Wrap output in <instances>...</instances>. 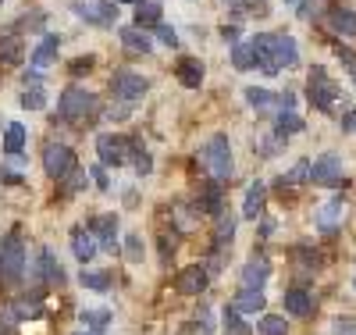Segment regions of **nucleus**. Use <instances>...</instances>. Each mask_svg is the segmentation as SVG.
Wrapping results in <instances>:
<instances>
[{
    "label": "nucleus",
    "mask_w": 356,
    "mask_h": 335,
    "mask_svg": "<svg viewBox=\"0 0 356 335\" xmlns=\"http://www.w3.org/2000/svg\"><path fill=\"white\" fill-rule=\"evenodd\" d=\"M157 40L164 43V47H178V33L171 25H157Z\"/></svg>",
    "instance_id": "79ce46f5"
},
{
    "label": "nucleus",
    "mask_w": 356,
    "mask_h": 335,
    "mask_svg": "<svg viewBox=\"0 0 356 335\" xmlns=\"http://www.w3.org/2000/svg\"><path fill=\"white\" fill-rule=\"evenodd\" d=\"M43 168H47V175L50 178H72L75 175V150L72 146H65V143H47V150H43Z\"/></svg>",
    "instance_id": "20e7f679"
},
{
    "label": "nucleus",
    "mask_w": 356,
    "mask_h": 335,
    "mask_svg": "<svg viewBox=\"0 0 356 335\" xmlns=\"http://www.w3.org/2000/svg\"><path fill=\"white\" fill-rule=\"evenodd\" d=\"M264 303H267V296L260 289H239L232 299V311L235 314H257V311H264Z\"/></svg>",
    "instance_id": "dca6fc26"
},
{
    "label": "nucleus",
    "mask_w": 356,
    "mask_h": 335,
    "mask_svg": "<svg viewBox=\"0 0 356 335\" xmlns=\"http://www.w3.org/2000/svg\"><path fill=\"white\" fill-rule=\"evenodd\" d=\"M89 228H93V235L100 239V250H104V254H118V239H114V232H118V218H114V215L97 218Z\"/></svg>",
    "instance_id": "ddd939ff"
},
{
    "label": "nucleus",
    "mask_w": 356,
    "mask_h": 335,
    "mask_svg": "<svg viewBox=\"0 0 356 335\" xmlns=\"http://www.w3.org/2000/svg\"><path fill=\"white\" fill-rule=\"evenodd\" d=\"M136 25H161V0H139V11H136Z\"/></svg>",
    "instance_id": "a878e982"
},
{
    "label": "nucleus",
    "mask_w": 356,
    "mask_h": 335,
    "mask_svg": "<svg viewBox=\"0 0 356 335\" xmlns=\"http://www.w3.org/2000/svg\"><path fill=\"white\" fill-rule=\"evenodd\" d=\"M246 100H250V107H257V111H264L267 104H271L275 97L271 93H267V89H257V86H250L246 89Z\"/></svg>",
    "instance_id": "58836bf2"
},
{
    "label": "nucleus",
    "mask_w": 356,
    "mask_h": 335,
    "mask_svg": "<svg viewBox=\"0 0 356 335\" xmlns=\"http://www.w3.org/2000/svg\"><path fill=\"white\" fill-rule=\"evenodd\" d=\"M18 318H36L40 311H43V296L40 293H33V296H29V299H18Z\"/></svg>",
    "instance_id": "72a5a7b5"
},
{
    "label": "nucleus",
    "mask_w": 356,
    "mask_h": 335,
    "mask_svg": "<svg viewBox=\"0 0 356 335\" xmlns=\"http://www.w3.org/2000/svg\"><path fill=\"white\" fill-rule=\"evenodd\" d=\"M335 50H339V57H342V65H346V68L353 72V79H356V54H353L349 47H342V43H339Z\"/></svg>",
    "instance_id": "37998d69"
},
{
    "label": "nucleus",
    "mask_w": 356,
    "mask_h": 335,
    "mask_svg": "<svg viewBox=\"0 0 356 335\" xmlns=\"http://www.w3.org/2000/svg\"><path fill=\"white\" fill-rule=\"evenodd\" d=\"M285 4H296V0H285Z\"/></svg>",
    "instance_id": "864d4df0"
},
{
    "label": "nucleus",
    "mask_w": 356,
    "mask_h": 335,
    "mask_svg": "<svg viewBox=\"0 0 356 335\" xmlns=\"http://www.w3.org/2000/svg\"><path fill=\"white\" fill-rule=\"evenodd\" d=\"M57 47H61V40H57V36H43L40 47L29 54V68H36V75L47 72V68L54 65V57H57Z\"/></svg>",
    "instance_id": "f8f14e48"
},
{
    "label": "nucleus",
    "mask_w": 356,
    "mask_h": 335,
    "mask_svg": "<svg viewBox=\"0 0 356 335\" xmlns=\"http://www.w3.org/2000/svg\"><path fill=\"white\" fill-rule=\"evenodd\" d=\"M307 93H310V104L317 111H332V104L339 97V86L328 79V72H324V68H314L310 79H307Z\"/></svg>",
    "instance_id": "39448f33"
},
{
    "label": "nucleus",
    "mask_w": 356,
    "mask_h": 335,
    "mask_svg": "<svg viewBox=\"0 0 356 335\" xmlns=\"http://www.w3.org/2000/svg\"><path fill=\"white\" fill-rule=\"evenodd\" d=\"M178 82L189 86V89H200V82H203V65H200L196 57H182V61H178Z\"/></svg>",
    "instance_id": "aec40b11"
},
{
    "label": "nucleus",
    "mask_w": 356,
    "mask_h": 335,
    "mask_svg": "<svg viewBox=\"0 0 356 335\" xmlns=\"http://www.w3.org/2000/svg\"><path fill=\"white\" fill-rule=\"evenodd\" d=\"M296 57H300V50H296V40H292V36H275V65H278V72H282V68H292Z\"/></svg>",
    "instance_id": "6ab92c4d"
},
{
    "label": "nucleus",
    "mask_w": 356,
    "mask_h": 335,
    "mask_svg": "<svg viewBox=\"0 0 356 335\" xmlns=\"http://www.w3.org/2000/svg\"><path fill=\"white\" fill-rule=\"evenodd\" d=\"M82 321L93 328V335H100L104 328H107V321H111V311H86L82 314Z\"/></svg>",
    "instance_id": "c9c22d12"
},
{
    "label": "nucleus",
    "mask_w": 356,
    "mask_h": 335,
    "mask_svg": "<svg viewBox=\"0 0 356 335\" xmlns=\"http://www.w3.org/2000/svg\"><path fill=\"white\" fill-rule=\"evenodd\" d=\"M93 111H97V97L86 93V89H68L61 97V104H57V118L72 121V125H86L93 118Z\"/></svg>",
    "instance_id": "f257e3e1"
},
{
    "label": "nucleus",
    "mask_w": 356,
    "mask_h": 335,
    "mask_svg": "<svg viewBox=\"0 0 356 335\" xmlns=\"http://www.w3.org/2000/svg\"><path fill=\"white\" fill-rule=\"evenodd\" d=\"M43 104H47V97H43L40 86H33V89L22 93V107H29V111H43Z\"/></svg>",
    "instance_id": "e433bc0d"
},
{
    "label": "nucleus",
    "mask_w": 356,
    "mask_h": 335,
    "mask_svg": "<svg viewBox=\"0 0 356 335\" xmlns=\"http://www.w3.org/2000/svg\"><path fill=\"white\" fill-rule=\"evenodd\" d=\"M310 178V161H300V164H296L289 175H282L278 182H282V186H285V182H292V186H300V182H307Z\"/></svg>",
    "instance_id": "4c0bfd02"
},
{
    "label": "nucleus",
    "mask_w": 356,
    "mask_h": 335,
    "mask_svg": "<svg viewBox=\"0 0 356 335\" xmlns=\"http://www.w3.org/2000/svg\"><path fill=\"white\" fill-rule=\"evenodd\" d=\"M342 129H349V132H356V111H349V114L342 118Z\"/></svg>",
    "instance_id": "09e8293b"
},
{
    "label": "nucleus",
    "mask_w": 356,
    "mask_h": 335,
    "mask_svg": "<svg viewBox=\"0 0 356 335\" xmlns=\"http://www.w3.org/2000/svg\"><path fill=\"white\" fill-rule=\"evenodd\" d=\"M232 235H235V218L228 215V210H221V215H218V228H214V247L218 250L232 247Z\"/></svg>",
    "instance_id": "393cba45"
},
{
    "label": "nucleus",
    "mask_w": 356,
    "mask_h": 335,
    "mask_svg": "<svg viewBox=\"0 0 356 335\" xmlns=\"http://www.w3.org/2000/svg\"><path fill=\"white\" fill-rule=\"evenodd\" d=\"M22 146H25V125L11 121L8 132H4V154H8V157H18V154H22Z\"/></svg>",
    "instance_id": "bb28decb"
},
{
    "label": "nucleus",
    "mask_w": 356,
    "mask_h": 335,
    "mask_svg": "<svg viewBox=\"0 0 356 335\" xmlns=\"http://www.w3.org/2000/svg\"><path fill=\"white\" fill-rule=\"evenodd\" d=\"M89 68H93V57H75L72 61V75H86Z\"/></svg>",
    "instance_id": "c03bdc74"
},
{
    "label": "nucleus",
    "mask_w": 356,
    "mask_h": 335,
    "mask_svg": "<svg viewBox=\"0 0 356 335\" xmlns=\"http://www.w3.org/2000/svg\"><path fill=\"white\" fill-rule=\"evenodd\" d=\"M282 299H285V311H289L292 318H307V314L314 311V296H310L307 289H289Z\"/></svg>",
    "instance_id": "f3484780"
},
{
    "label": "nucleus",
    "mask_w": 356,
    "mask_h": 335,
    "mask_svg": "<svg viewBox=\"0 0 356 335\" xmlns=\"http://www.w3.org/2000/svg\"><path fill=\"white\" fill-rule=\"evenodd\" d=\"M72 250H75L79 264H89V260L97 257L100 242H97V235H93V232H82V228H75V232H72Z\"/></svg>",
    "instance_id": "2eb2a0df"
},
{
    "label": "nucleus",
    "mask_w": 356,
    "mask_h": 335,
    "mask_svg": "<svg viewBox=\"0 0 356 335\" xmlns=\"http://www.w3.org/2000/svg\"><path fill=\"white\" fill-rule=\"evenodd\" d=\"M232 65L239 68V72H250V68H257L253 47H250V43H235V47H232Z\"/></svg>",
    "instance_id": "c85d7f7f"
},
{
    "label": "nucleus",
    "mask_w": 356,
    "mask_h": 335,
    "mask_svg": "<svg viewBox=\"0 0 356 335\" xmlns=\"http://www.w3.org/2000/svg\"><path fill=\"white\" fill-rule=\"evenodd\" d=\"M300 129H303V118L292 114V111H282L278 121H275V136H282V139H289L292 132H300Z\"/></svg>",
    "instance_id": "cd10ccee"
},
{
    "label": "nucleus",
    "mask_w": 356,
    "mask_h": 335,
    "mask_svg": "<svg viewBox=\"0 0 356 335\" xmlns=\"http://www.w3.org/2000/svg\"><path fill=\"white\" fill-rule=\"evenodd\" d=\"M122 43H125V50L129 54H150V36H146V29H139V25H132V29H122Z\"/></svg>",
    "instance_id": "412c9836"
},
{
    "label": "nucleus",
    "mask_w": 356,
    "mask_h": 335,
    "mask_svg": "<svg viewBox=\"0 0 356 335\" xmlns=\"http://www.w3.org/2000/svg\"><path fill=\"white\" fill-rule=\"evenodd\" d=\"M253 47V57H257V68L264 75H278V65H275V36H267V33H257L250 40Z\"/></svg>",
    "instance_id": "1a4fd4ad"
},
{
    "label": "nucleus",
    "mask_w": 356,
    "mask_h": 335,
    "mask_svg": "<svg viewBox=\"0 0 356 335\" xmlns=\"http://www.w3.org/2000/svg\"><path fill=\"white\" fill-rule=\"evenodd\" d=\"M79 15L93 25H114L118 11H114V0H82L79 4Z\"/></svg>",
    "instance_id": "9d476101"
},
{
    "label": "nucleus",
    "mask_w": 356,
    "mask_h": 335,
    "mask_svg": "<svg viewBox=\"0 0 356 335\" xmlns=\"http://www.w3.org/2000/svg\"><path fill=\"white\" fill-rule=\"evenodd\" d=\"M132 164H136V171H139V175H146V171H150V164H154V161H150V154H146V150H139V146H136V154H132Z\"/></svg>",
    "instance_id": "a19ab883"
},
{
    "label": "nucleus",
    "mask_w": 356,
    "mask_h": 335,
    "mask_svg": "<svg viewBox=\"0 0 356 335\" xmlns=\"http://www.w3.org/2000/svg\"><path fill=\"white\" fill-rule=\"evenodd\" d=\"M257 335H289V325H285V318H278V314H264V318L257 321Z\"/></svg>",
    "instance_id": "c756f323"
},
{
    "label": "nucleus",
    "mask_w": 356,
    "mask_h": 335,
    "mask_svg": "<svg viewBox=\"0 0 356 335\" xmlns=\"http://www.w3.org/2000/svg\"><path fill=\"white\" fill-rule=\"evenodd\" d=\"M275 104H278L282 111H292V104H296V97H292V93H278V97H275Z\"/></svg>",
    "instance_id": "de8ad7c7"
},
{
    "label": "nucleus",
    "mask_w": 356,
    "mask_h": 335,
    "mask_svg": "<svg viewBox=\"0 0 356 335\" xmlns=\"http://www.w3.org/2000/svg\"><path fill=\"white\" fill-rule=\"evenodd\" d=\"M89 175L97 178V186H100V189H107V186H111V182H107V171H104V164H93V168H89Z\"/></svg>",
    "instance_id": "49530a36"
},
{
    "label": "nucleus",
    "mask_w": 356,
    "mask_h": 335,
    "mask_svg": "<svg viewBox=\"0 0 356 335\" xmlns=\"http://www.w3.org/2000/svg\"><path fill=\"white\" fill-rule=\"evenodd\" d=\"M25 275V242L18 232H11L4 242H0V279L8 286H15Z\"/></svg>",
    "instance_id": "f03ea898"
},
{
    "label": "nucleus",
    "mask_w": 356,
    "mask_h": 335,
    "mask_svg": "<svg viewBox=\"0 0 356 335\" xmlns=\"http://www.w3.org/2000/svg\"><path fill=\"white\" fill-rule=\"evenodd\" d=\"M342 215H346V203H342V200L324 203V207L317 210V228H321V232H332V228L342 221Z\"/></svg>",
    "instance_id": "4be33fe9"
},
{
    "label": "nucleus",
    "mask_w": 356,
    "mask_h": 335,
    "mask_svg": "<svg viewBox=\"0 0 356 335\" xmlns=\"http://www.w3.org/2000/svg\"><path fill=\"white\" fill-rule=\"evenodd\" d=\"M97 154H100V164H125L129 161V154H136V146H132V139H125V136H114V132H104V136H97Z\"/></svg>",
    "instance_id": "423d86ee"
},
{
    "label": "nucleus",
    "mask_w": 356,
    "mask_h": 335,
    "mask_svg": "<svg viewBox=\"0 0 356 335\" xmlns=\"http://www.w3.org/2000/svg\"><path fill=\"white\" fill-rule=\"evenodd\" d=\"M207 289V264H189L182 275H178V293L182 296H200Z\"/></svg>",
    "instance_id": "9b49d317"
},
{
    "label": "nucleus",
    "mask_w": 356,
    "mask_h": 335,
    "mask_svg": "<svg viewBox=\"0 0 356 335\" xmlns=\"http://www.w3.org/2000/svg\"><path fill=\"white\" fill-rule=\"evenodd\" d=\"M314 11H317V8H314V4H300V18H310V15H314Z\"/></svg>",
    "instance_id": "3c124183"
},
{
    "label": "nucleus",
    "mask_w": 356,
    "mask_h": 335,
    "mask_svg": "<svg viewBox=\"0 0 356 335\" xmlns=\"http://www.w3.org/2000/svg\"><path fill=\"white\" fill-rule=\"evenodd\" d=\"M114 4H139V0H114Z\"/></svg>",
    "instance_id": "603ef678"
},
{
    "label": "nucleus",
    "mask_w": 356,
    "mask_h": 335,
    "mask_svg": "<svg viewBox=\"0 0 356 335\" xmlns=\"http://www.w3.org/2000/svg\"><path fill=\"white\" fill-rule=\"evenodd\" d=\"M75 335H86V332H75Z\"/></svg>",
    "instance_id": "5fc2aeb1"
},
{
    "label": "nucleus",
    "mask_w": 356,
    "mask_h": 335,
    "mask_svg": "<svg viewBox=\"0 0 356 335\" xmlns=\"http://www.w3.org/2000/svg\"><path fill=\"white\" fill-rule=\"evenodd\" d=\"M225 335H253V328L243 321V314L225 311Z\"/></svg>",
    "instance_id": "2f4dec72"
},
{
    "label": "nucleus",
    "mask_w": 356,
    "mask_h": 335,
    "mask_svg": "<svg viewBox=\"0 0 356 335\" xmlns=\"http://www.w3.org/2000/svg\"><path fill=\"white\" fill-rule=\"evenodd\" d=\"M282 146H285V139H282V136H271V139H264V143H260V157H275Z\"/></svg>",
    "instance_id": "ea45409f"
},
{
    "label": "nucleus",
    "mask_w": 356,
    "mask_h": 335,
    "mask_svg": "<svg viewBox=\"0 0 356 335\" xmlns=\"http://www.w3.org/2000/svg\"><path fill=\"white\" fill-rule=\"evenodd\" d=\"M203 161H207V168H211V175H214L218 182H225V178L232 175V146H228V136H225V132H218V136L207 139Z\"/></svg>",
    "instance_id": "7ed1b4c3"
},
{
    "label": "nucleus",
    "mask_w": 356,
    "mask_h": 335,
    "mask_svg": "<svg viewBox=\"0 0 356 335\" xmlns=\"http://www.w3.org/2000/svg\"><path fill=\"white\" fill-rule=\"evenodd\" d=\"M0 61H8V65H18V61H22V43L11 40V36H4V40H0Z\"/></svg>",
    "instance_id": "473e14b6"
},
{
    "label": "nucleus",
    "mask_w": 356,
    "mask_h": 335,
    "mask_svg": "<svg viewBox=\"0 0 356 335\" xmlns=\"http://www.w3.org/2000/svg\"><path fill=\"white\" fill-rule=\"evenodd\" d=\"M225 203H221V182H211L203 186L200 196H196V215H221Z\"/></svg>",
    "instance_id": "4468645a"
},
{
    "label": "nucleus",
    "mask_w": 356,
    "mask_h": 335,
    "mask_svg": "<svg viewBox=\"0 0 356 335\" xmlns=\"http://www.w3.org/2000/svg\"><path fill=\"white\" fill-rule=\"evenodd\" d=\"M82 286L104 293V289H111V275H104V271H82Z\"/></svg>",
    "instance_id": "f704fd0d"
},
{
    "label": "nucleus",
    "mask_w": 356,
    "mask_h": 335,
    "mask_svg": "<svg viewBox=\"0 0 356 335\" xmlns=\"http://www.w3.org/2000/svg\"><path fill=\"white\" fill-rule=\"evenodd\" d=\"M111 89H114V97H122V100H139L146 89H150V82L143 75H132V72H118L111 79Z\"/></svg>",
    "instance_id": "6e6552de"
},
{
    "label": "nucleus",
    "mask_w": 356,
    "mask_h": 335,
    "mask_svg": "<svg viewBox=\"0 0 356 335\" xmlns=\"http://www.w3.org/2000/svg\"><path fill=\"white\" fill-rule=\"evenodd\" d=\"M310 182H317V186H339L342 182V157L339 154H321L310 164Z\"/></svg>",
    "instance_id": "0eeeda50"
},
{
    "label": "nucleus",
    "mask_w": 356,
    "mask_h": 335,
    "mask_svg": "<svg viewBox=\"0 0 356 335\" xmlns=\"http://www.w3.org/2000/svg\"><path fill=\"white\" fill-rule=\"evenodd\" d=\"M267 275H271L267 260H250V264L243 267V289H264Z\"/></svg>",
    "instance_id": "5701e85b"
},
{
    "label": "nucleus",
    "mask_w": 356,
    "mask_h": 335,
    "mask_svg": "<svg viewBox=\"0 0 356 335\" xmlns=\"http://www.w3.org/2000/svg\"><path fill=\"white\" fill-rule=\"evenodd\" d=\"M139 257H143V239L129 235V260H139Z\"/></svg>",
    "instance_id": "a18cd8bd"
},
{
    "label": "nucleus",
    "mask_w": 356,
    "mask_h": 335,
    "mask_svg": "<svg viewBox=\"0 0 356 335\" xmlns=\"http://www.w3.org/2000/svg\"><path fill=\"white\" fill-rule=\"evenodd\" d=\"M264 203H267V186L264 182H253V186L246 189V200H243V215L257 221L264 215Z\"/></svg>",
    "instance_id": "a211bd4d"
},
{
    "label": "nucleus",
    "mask_w": 356,
    "mask_h": 335,
    "mask_svg": "<svg viewBox=\"0 0 356 335\" xmlns=\"http://www.w3.org/2000/svg\"><path fill=\"white\" fill-rule=\"evenodd\" d=\"M221 36H225V40H228V43H235V36H239V29H235V25H232V29H228V25H225V33H221Z\"/></svg>",
    "instance_id": "8fccbe9b"
},
{
    "label": "nucleus",
    "mask_w": 356,
    "mask_h": 335,
    "mask_svg": "<svg viewBox=\"0 0 356 335\" xmlns=\"http://www.w3.org/2000/svg\"><path fill=\"white\" fill-rule=\"evenodd\" d=\"M40 279H47V282H57V286L65 282V271H61V264L54 260V254H50L47 247L40 250Z\"/></svg>",
    "instance_id": "b1692460"
},
{
    "label": "nucleus",
    "mask_w": 356,
    "mask_h": 335,
    "mask_svg": "<svg viewBox=\"0 0 356 335\" xmlns=\"http://www.w3.org/2000/svg\"><path fill=\"white\" fill-rule=\"evenodd\" d=\"M332 25L339 29V33H346V36H356V15L346 11V8H332Z\"/></svg>",
    "instance_id": "7c9ffc66"
}]
</instances>
